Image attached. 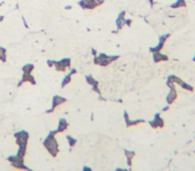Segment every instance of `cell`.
Listing matches in <instances>:
<instances>
[{
    "mask_svg": "<svg viewBox=\"0 0 195 171\" xmlns=\"http://www.w3.org/2000/svg\"><path fill=\"white\" fill-rule=\"evenodd\" d=\"M54 131L50 132V135L46 138V140L43 142V145L46 147V149L50 153L51 156H56L57 153H58V145H57V142L54 137Z\"/></svg>",
    "mask_w": 195,
    "mask_h": 171,
    "instance_id": "obj_1",
    "label": "cell"
},
{
    "mask_svg": "<svg viewBox=\"0 0 195 171\" xmlns=\"http://www.w3.org/2000/svg\"><path fill=\"white\" fill-rule=\"evenodd\" d=\"M118 58H119V56H107L106 54H99L98 56H95L94 63L98 64L101 66H106V65L111 64L113 60H117Z\"/></svg>",
    "mask_w": 195,
    "mask_h": 171,
    "instance_id": "obj_2",
    "label": "cell"
},
{
    "mask_svg": "<svg viewBox=\"0 0 195 171\" xmlns=\"http://www.w3.org/2000/svg\"><path fill=\"white\" fill-rule=\"evenodd\" d=\"M16 137V142L18 146H26L27 140H29V134L26 131H19L18 134L15 135Z\"/></svg>",
    "mask_w": 195,
    "mask_h": 171,
    "instance_id": "obj_3",
    "label": "cell"
},
{
    "mask_svg": "<svg viewBox=\"0 0 195 171\" xmlns=\"http://www.w3.org/2000/svg\"><path fill=\"white\" fill-rule=\"evenodd\" d=\"M170 87V91L169 94H168V97H167V103L169 104V105H171L172 103L175 102L176 99H177V97H178V94H177V90H176V87H175V85L173 83H170V85H168Z\"/></svg>",
    "mask_w": 195,
    "mask_h": 171,
    "instance_id": "obj_4",
    "label": "cell"
},
{
    "mask_svg": "<svg viewBox=\"0 0 195 171\" xmlns=\"http://www.w3.org/2000/svg\"><path fill=\"white\" fill-rule=\"evenodd\" d=\"M170 34H163V35H161L160 37V39H159V45L156 46V47H153V48H151L150 50H151V52H158V51H161L162 48H163V46H164V42L169 39Z\"/></svg>",
    "mask_w": 195,
    "mask_h": 171,
    "instance_id": "obj_5",
    "label": "cell"
},
{
    "mask_svg": "<svg viewBox=\"0 0 195 171\" xmlns=\"http://www.w3.org/2000/svg\"><path fill=\"white\" fill-rule=\"evenodd\" d=\"M70 64H71V60L70 58H65V60H62L60 62H56L55 63V68L57 71H60V72H63V71H65L70 66Z\"/></svg>",
    "mask_w": 195,
    "mask_h": 171,
    "instance_id": "obj_6",
    "label": "cell"
},
{
    "mask_svg": "<svg viewBox=\"0 0 195 171\" xmlns=\"http://www.w3.org/2000/svg\"><path fill=\"white\" fill-rule=\"evenodd\" d=\"M150 124L153 128H163L164 127V121L160 118V114L156 113L155 116H154V120L150 121Z\"/></svg>",
    "mask_w": 195,
    "mask_h": 171,
    "instance_id": "obj_7",
    "label": "cell"
},
{
    "mask_svg": "<svg viewBox=\"0 0 195 171\" xmlns=\"http://www.w3.org/2000/svg\"><path fill=\"white\" fill-rule=\"evenodd\" d=\"M169 60V57L167 56V55H163L161 54L160 51H158V52H153V60L155 62V63H160V62H165V60Z\"/></svg>",
    "mask_w": 195,
    "mask_h": 171,
    "instance_id": "obj_8",
    "label": "cell"
},
{
    "mask_svg": "<svg viewBox=\"0 0 195 171\" xmlns=\"http://www.w3.org/2000/svg\"><path fill=\"white\" fill-rule=\"evenodd\" d=\"M66 102V99L65 98H63V97H60V96H55L54 97V99H53V107H51L50 111H48V113H50V112H53L58 105H60V104H63V103Z\"/></svg>",
    "mask_w": 195,
    "mask_h": 171,
    "instance_id": "obj_9",
    "label": "cell"
},
{
    "mask_svg": "<svg viewBox=\"0 0 195 171\" xmlns=\"http://www.w3.org/2000/svg\"><path fill=\"white\" fill-rule=\"evenodd\" d=\"M31 82L32 85L35 83V80H34V78L31 75V73H23V78H22V81L18 83V86H22V83H24V82Z\"/></svg>",
    "mask_w": 195,
    "mask_h": 171,
    "instance_id": "obj_10",
    "label": "cell"
},
{
    "mask_svg": "<svg viewBox=\"0 0 195 171\" xmlns=\"http://www.w3.org/2000/svg\"><path fill=\"white\" fill-rule=\"evenodd\" d=\"M68 128V122L65 119H60V123H58V129L56 131H54V134H57V132H63L64 130H66Z\"/></svg>",
    "mask_w": 195,
    "mask_h": 171,
    "instance_id": "obj_11",
    "label": "cell"
},
{
    "mask_svg": "<svg viewBox=\"0 0 195 171\" xmlns=\"http://www.w3.org/2000/svg\"><path fill=\"white\" fill-rule=\"evenodd\" d=\"M187 6V4H186V1L185 0H177L176 2H173L172 5H171V8L172 9H176V8H185Z\"/></svg>",
    "mask_w": 195,
    "mask_h": 171,
    "instance_id": "obj_12",
    "label": "cell"
},
{
    "mask_svg": "<svg viewBox=\"0 0 195 171\" xmlns=\"http://www.w3.org/2000/svg\"><path fill=\"white\" fill-rule=\"evenodd\" d=\"M124 153H126V156H127V161H128V164L129 165H131L132 164V157L135 156V152H132V151H127V149H124Z\"/></svg>",
    "mask_w": 195,
    "mask_h": 171,
    "instance_id": "obj_13",
    "label": "cell"
},
{
    "mask_svg": "<svg viewBox=\"0 0 195 171\" xmlns=\"http://www.w3.org/2000/svg\"><path fill=\"white\" fill-rule=\"evenodd\" d=\"M144 122H145L144 120H134V121L129 120L127 123H126V126H127V127H132V126H137V124H139V123H144Z\"/></svg>",
    "mask_w": 195,
    "mask_h": 171,
    "instance_id": "obj_14",
    "label": "cell"
},
{
    "mask_svg": "<svg viewBox=\"0 0 195 171\" xmlns=\"http://www.w3.org/2000/svg\"><path fill=\"white\" fill-rule=\"evenodd\" d=\"M34 68V66L32 65V64H27V65H25L24 68H23V72L24 73H31V71Z\"/></svg>",
    "mask_w": 195,
    "mask_h": 171,
    "instance_id": "obj_15",
    "label": "cell"
},
{
    "mask_svg": "<svg viewBox=\"0 0 195 171\" xmlns=\"http://www.w3.org/2000/svg\"><path fill=\"white\" fill-rule=\"evenodd\" d=\"M0 60L6 62V50L4 48H0Z\"/></svg>",
    "mask_w": 195,
    "mask_h": 171,
    "instance_id": "obj_16",
    "label": "cell"
},
{
    "mask_svg": "<svg viewBox=\"0 0 195 171\" xmlns=\"http://www.w3.org/2000/svg\"><path fill=\"white\" fill-rule=\"evenodd\" d=\"M86 79H87V81H88V83H89V85H91V86L98 85V82H97L96 80H94V78H93V77H90V75H88V77L86 78Z\"/></svg>",
    "mask_w": 195,
    "mask_h": 171,
    "instance_id": "obj_17",
    "label": "cell"
},
{
    "mask_svg": "<svg viewBox=\"0 0 195 171\" xmlns=\"http://www.w3.org/2000/svg\"><path fill=\"white\" fill-rule=\"evenodd\" d=\"M70 81H71V74H68V75H66V77L64 78V80L62 82V87H65L68 83H70Z\"/></svg>",
    "mask_w": 195,
    "mask_h": 171,
    "instance_id": "obj_18",
    "label": "cell"
},
{
    "mask_svg": "<svg viewBox=\"0 0 195 171\" xmlns=\"http://www.w3.org/2000/svg\"><path fill=\"white\" fill-rule=\"evenodd\" d=\"M68 144H70V146H71V147H73V146L76 145V140L74 139V138H72L71 136H68Z\"/></svg>",
    "mask_w": 195,
    "mask_h": 171,
    "instance_id": "obj_19",
    "label": "cell"
},
{
    "mask_svg": "<svg viewBox=\"0 0 195 171\" xmlns=\"http://www.w3.org/2000/svg\"><path fill=\"white\" fill-rule=\"evenodd\" d=\"M54 63H55V62H53V60H48V65H49V66H53Z\"/></svg>",
    "mask_w": 195,
    "mask_h": 171,
    "instance_id": "obj_20",
    "label": "cell"
},
{
    "mask_svg": "<svg viewBox=\"0 0 195 171\" xmlns=\"http://www.w3.org/2000/svg\"><path fill=\"white\" fill-rule=\"evenodd\" d=\"M168 110H169V106H165V107H163V110H162V111L164 112V111H168Z\"/></svg>",
    "mask_w": 195,
    "mask_h": 171,
    "instance_id": "obj_21",
    "label": "cell"
},
{
    "mask_svg": "<svg viewBox=\"0 0 195 171\" xmlns=\"http://www.w3.org/2000/svg\"><path fill=\"white\" fill-rule=\"evenodd\" d=\"M150 1V4H151V6H153V4H154V0H148Z\"/></svg>",
    "mask_w": 195,
    "mask_h": 171,
    "instance_id": "obj_22",
    "label": "cell"
},
{
    "mask_svg": "<svg viewBox=\"0 0 195 171\" xmlns=\"http://www.w3.org/2000/svg\"><path fill=\"white\" fill-rule=\"evenodd\" d=\"M93 55H94V56H96V55H97V54H96V50H95V49H93Z\"/></svg>",
    "mask_w": 195,
    "mask_h": 171,
    "instance_id": "obj_23",
    "label": "cell"
},
{
    "mask_svg": "<svg viewBox=\"0 0 195 171\" xmlns=\"http://www.w3.org/2000/svg\"><path fill=\"white\" fill-rule=\"evenodd\" d=\"M193 60H194V62H195V55H194V57H193Z\"/></svg>",
    "mask_w": 195,
    "mask_h": 171,
    "instance_id": "obj_24",
    "label": "cell"
}]
</instances>
